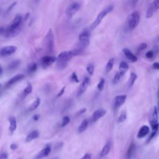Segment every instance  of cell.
<instances>
[{
	"instance_id": "1",
	"label": "cell",
	"mask_w": 159,
	"mask_h": 159,
	"mask_svg": "<svg viewBox=\"0 0 159 159\" xmlns=\"http://www.w3.org/2000/svg\"><path fill=\"white\" fill-rule=\"evenodd\" d=\"M22 21L23 16L20 14H16L11 23L5 28L3 35L7 38L17 35L22 29Z\"/></svg>"
},
{
	"instance_id": "2",
	"label": "cell",
	"mask_w": 159,
	"mask_h": 159,
	"mask_svg": "<svg viewBox=\"0 0 159 159\" xmlns=\"http://www.w3.org/2000/svg\"><path fill=\"white\" fill-rule=\"evenodd\" d=\"M83 53V50L80 48L75 49L70 51L61 52L57 58L58 68L60 70L65 68L67 65V63L73 57L80 55H82Z\"/></svg>"
},
{
	"instance_id": "3",
	"label": "cell",
	"mask_w": 159,
	"mask_h": 159,
	"mask_svg": "<svg viewBox=\"0 0 159 159\" xmlns=\"http://www.w3.org/2000/svg\"><path fill=\"white\" fill-rule=\"evenodd\" d=\"M79 47L80 49H84L90 43V32L88 29L83 30L79 35Z\"/></svg>"
},
{
	"instance_id": "4",
	"label": "cell",
	"mask_w": 159,
	"mask_h": 159,
	"mask_svg": "<svg viewBox=\"0 0 159 159\" xmlns=\"http://www.w3.org/2000/svg\"><path fill=\"white\" fill-rule=\"evenodd\" d=\"M114 9V6L112 5H109L107 6L104 9H103L101 12H99L98 14V15L97 16L96 19L94 20V21L92 23V24L91 25V29H95L102 21V19L109 12H111Z\"/></svg>"
},
{
	"instance_id": "5",
	"label": "cell",
	"mask_w": 159,
	"mask_h": 159,
	"mask_svg": "<svg viewBox=\"0 0 159 159\" xmlns=\"http://www.w3.org/2000/svg\"><path fill=\"white\" fill-rule=\"evenodd\" d=\"M45 46L49 52H52L54 49V35L51 29H50L44 38Z\"/></svg>"
},
{
	"instance_id": "6",
	"label": "cell",
	"mask_w": 159,
	"mask_h": 159,
	"mask_svg": "<svg viewBox=\"0 0 159 159\" xmlns=\"http://www.w3.org/2000/svg\"><path fill=\"white\" fill-rule=\"evenodd\" d=\"M81 7V4L78 2H73L70 4L66 9L65 13L67 18L70 20L76 14Z\"/></svg>"
},
{
	"instance_id": "7",
	"label": "cell",
	"mask_w": 159,
	"mask_h": 159,
	"mask_svg": "<svg viewBox=\"0 0 159 159\" xmlns=\"http://www.w3.org/2000/svg\"><path fill=\"white\" fill-rule=\"evenodd\" d=\"M140 19V13L134 11L130 14L128 18V26L130 30L134 29L139 24Z\"/></svg>"
},
{
	"instance_id": "8",
	"label": "cell",
	"mask_w": 159,
	"mask_h": 159,
	"mask_svg": "<svg viewBox=\"0 0 159 159\" xmlns=\"http://www.w3.org/2000/svg\"><path fill=\"white\" fill-rule=\"evenodd\" d=\"M149 122L152 129V131H158V110L157 106H154L151 114L150 116Z\"/></svg>"
},
{
	"instance_id": "9",
	"label": "cell",
	"mask_w": 159,
	"mask_h": 159,
	"mask_svg": "<svg viewBox=\"0 0 159 159\" xmlns=\"http://www.w3.org/2000/svg\"><path fill=\"white\" fill-rule=\"evenodd\" d=\"M57 61V57L54 56H44L40 59V64L43 68H46Z\"/></svg>"
},
{
	"instance_id": "10",
	"label": "cell",
	"mask_w": 159,
	"mask_h": 159,
	"mask_svg": "<svg viewBox=\"0 0 159 159\" xmlns=\"http://www.w3.org/2000/svg\"><path fill=\"white\" fill-rule=\"evenodd\" d=\"M159 8V1H154L150 3L147 8L146 17L150 18L152 17L153 14L156 12Z\"/></svg>"
},
{
	"instance_id": "11",
	"label": "cell",
	"mask_w": 159,
	"mask_h": 159,
	"mask_svg": "<svg viewBox=\"0 0 159 159\" xmlns=\"http://www.w3.org/2000/svg\"><path fill=\"white\" fill-rule=\"evenodd\" d=\"M17 50V47L14 45L6 46L0 50V55L1 57H7L14 54Z\"/></svg>"
},
{
	"instance_id": "12",
	"label": "cell",
	"mask_w": 159,
	"mask_h": 159,
	"mask_svg": "<svg viewBox=\"0 0 159 159\" xmlns=\"http://www.w3.org/2000/svg\"><path fill=\"white\" fill-rule=\"evenodd\" d=\"M90 83H91V81L89 77L84 78V79L83 80L81 85L80 86L77 91V95L80 96L81 94H82L87 89V88L90 84Z\"/></svg>"
},
{
	"instance_id": "13",
	"label": "cell",
	"mask_w": 159,
	"mask_h": 159,
	"mask_svg": "<svg viewBox=\"0 0 159 159\" xmlns=\"http://www.w3.org/2000/svg\"><path fill=\"white\" fill-rule=\"evenodd\" d=\"M127 96L125 94L117 95L114 98V108L116 109L121 107L125 102Z\"/></svg>"
},
{
	"instance_id": "14",
	"label": "cell",
	"mask_w": 159,
	"mask_h": 159,
	"mask_svg": "<svg viewBox=\"0 0 159 159\" xmlns=\"http://www.w3.org/2000/svg\"><path fill=\"white\" fill-rule=\"evenodd\" d=\"M123 53L126 58L131 63H134L137 61V57L129 48H125L122 50Z\"/></svg>"
},
{
	"instance_id": "15",
	"label": "cell",
	"mask_w": 159,
	"mask_h": 159,
	"mask_svg": "<svg viewBox=\"0 0 159 159\" xmlns=\"http://www.w3.org/2000/svg\"><path fill=\"white\" fill-rule=\"evenodd\" d=\"M25 78V75L24 74H17L16 75H15L14 76H13L12 78H11V79L9 80V81L6 83L5 86L6 87H9L12 86V84H15L16 83L22 80V79H24Z\"/></svg>"
},
{
	"instance_id": "16",
	"label": "cell",
	"mask_w": 159,
	"mask_h": 159,
	"mask_svg": "<svg viewBox=\"0 0 159 159\" xmlns=\"http://www.w3.org/2000/svg\"><path fill=\"white\" fill-rule=\"evenodd\" d=\"M106 114V109H102V108L97 109L93 114V116H92L93 121V122L97 121L98 119H99L100 118L104 116Z\"/></svg>"
},
{
	"instance_id": "17",
	"label": "cell",
	"mask_w": 159,
	"mask_h": 159,
	"mask_svg": "<svg viewBox=\"0 0 159 159\" xmlns=\"http://www.w3.org/2000/svg\"><path fill=\"white\" fill-rule=\"evenodd\" d=\"M51 151V147L49 145L46 146L45 148H43L42 150H41L38 154L35 156V159H42L44 157H47Z\"/></svg>"
},
{
	"instance_id": "18",
	"label": "cell",
	"mask_w": 159,
	"mask_h": 159,
	"mask_svg": "<svg viewBox=\"0 0 159 159\" xmlns=\"http://www.w3.org/2000/svg\"><path fill=\"white\" fill-rule=\"evenodd\" d=\"M9 134L12 135L17 128V122H16V117L14 116L10 117L9 118Z\"/></svg>"
},
{
	"instance_id": "19",
	"label": "cell",
	"mask_w": 159,
	"mask_h": 159,
	"mask_svg": "<svg viewBox=\"0 0 159 159\" xmlns=\"http://www.w3.org/2000/svg\"><path fill=\"white\" fill-rule=\"evenodd\" d=\"M150 132V128L148 125H144L143 126L141 127V128L139 129L137 135V137L138 139H142L144 137H145L147 134H148Z\"/></svg>"
},
{
	"instance_id": "20",
	"label": "cell",
	"mask_w": 159,
	"mask_h": 159,
	"mask_svg": "<svg viewBox=\"0 0 159 159\" xmlns=\"http://www.w3.org/2000/svg\"><path fill=\"white\" fill-rule=\"evenodd\" d=\"M129 65L127 64V62L124 61H122L120 64H119V73H120V75L123 76L125 73L127 71V70H129Z\"/></svg>"
},
{
	"instance_id": "21",
	"label": "cell",
	"mask_w": 159,
	"mask_h": 159,
	"mask_svg": "<svg viewBox=\"0 0 159 159\" xmlns=\"http://www.w3.org/2000/svg\"><path fill=\"white\" fill-rule=\"evenodd\" d=\"M39 132L37 130H34L33 131H32L31 132H30L27 135V137H25V142H31L32 140L38 138L39 137Z\"/></svg>"
},
{
	"instance_id": "22",
	"label": "cell",
	"mask_w": 159,
	"mask_h": 159,
	"mask_svg": "<svg viewBox=\"0 0 159 159\" xmlns=\"http://www.w3.org/2000/svg\"><path fill=\"white\" fill-rule=\"evenodd\" d=\"M111 142L110 140H109L106 142V143L102 147V149L100 153L101 157H104L106 156L109 153V152L111 150Z\"/></svg>"
},
{
	"instance_id": "23",
	"label": "cell",
	"mask_w": 159,
	"mask_h": 159,
	"mask_svg": "<svg viewBox=\"0 0 159 159\" xmlns=\"http://www.w3.org/2000/svg\"><path fill=\"white\" fill-rule=\"evenodd\" d=\"M135 145L134 142H131V143L130 144L127 151V153H126V159H130L131 157H132L134 151H135Z\"/></svg>"
},
{
	"instance_id": "24",
	"label": "cell",
	"mask_w": 159,
	"mask_h": 159,
	"mask_svg": "<svg viewBox=\"0 0 159 159\" xmlns=\"http://www.w3.org/2000/svg\"><path fill=\"white\" fill-rule=\"evenodd\" d=\"M88 125V119H85L81 122V123L79 125V127L78 128V132L80 134L83 132L84 130H86Z\"/></svg>"
},
{
	"instance_id": "25",
	"label": "cell",
	"mask_w": 159,
	"mask_h": 159,
	"mask_svg": "<svg viewBox=\"0 0 159 159\" xmlns=\"http://www.w3.org/2000/svg\"><path fill=\"white\" fill-rule=\"evenodd\" d=\"M40 102H41L40 99L39 98H37L35 99V101L29 106V107L28 109L29 111H34L35 109H36L40 104Z\"/></svg>"
},
{
	"instance_id": "26",
	"label": "cell",
	"mask_w": 159,
	"mask_h": 159,
	"mask_svg": "<svg viewBox=\"0 0 159 159\" xmlns=\"http://www.w3.org/2000/svg\"><path fill=\"white\" fill-rule=\"evenodd\" d=\"M32 91V86L30 83H28L26 87L24 89L22 92V96L23 98H25L26 96H27L29 94L31 93Z\"/></svg>"
},
{
	"instance_id": "27",
	"label": "cell",
	"mask_w": 159,
	"mask_h": 159,
	"mask_svg": "<svg viewBox=\"0 0 159 159\" xmlns=\"http://www.w3.org/2000/svg\"><path fill=\"white\" fill-rule=\"evenodd\" d=\"M114 63V58H111L108 60V61L106 63V71L107 73H109V71H111L112 70V69L113 68Z\"/></svg>"
},
{
	"instance_id": "28",
	"label": "cell",
	"mask_w": 159,
	"mask_h": 159,
	"mask_svg": "<svg viewBox=\"0 0 159 159\" xmlns=\"http://www.w3.org/2000/svg\"><path fill=\"white\" fill-rule=\"evenodd\" d=\"M137 78V75L134 73V72H131L130 75V78H129V86L131 87L134 85V83L135 82Z\"/></svg>"
},
{
	"instance_id": "29",
	"label": "cell",
	"mask_w": 159,
	"mask_h": 159,
	"mask_svg": "<svg viewBox=\"0 0 159 159\" xmlns=\"http://www.w3.org/2000/svg\"><path fill=\"white\" fill-rule=\"evenodd\" d=\"M37 69V65L35 63H31L28 65L27 70L29 73H32L35 72Z\"/></svg>"
},
{
	"instance_id": "30",
	"label": "cell",
	"mask_w": 159,
	"mask_h": 159,
	"mask_svg": "<svg viewBox=\"0 0 159 159\" xmlns=\"http://www.w3.org/2000/svg\"><path fill=\"white\" fill-rule=\"evenodd\" d=\"M126 119H127V112H126L125 111H122L120 112V116L118 117L117 122L118 123L123 122H124L126 120Z\"/></svg>"
},
{
	"instance_id": "31",
	"label": "cell",
	"mask_w": 159,
	"mask_h": 159,
	"mask_svg": "<svg viewBox=\"0 0 159 159\" xmlns=\"http://www.w3.org/2000/svg\"><path fill=\"white\" fill-rule=\"evenodd\" d=\"M19 65H20V61L18 60H14V61H12L11 63L9 64L8 68L9 70H14L17 67H18Z\"/></svg>"
},
{
	"instance_id": "32",
	"label": "cell",
	"mask_w": 159,
	"mask_h": 159,
	"mask_svg": "<svg viewBox=\"0 0 159 159\" xmlns=\"http://www.w3.org/2000/svg\"><path fill=\"white\" fill-rule=\"evenodd\" d=\"M122 77V76L120 75V73H119V72H117V73H116L115 76H114V78H113V80H112V83H113L114 84H117V83L119 81V80H120V78H121Z\"/></svg>"
},
{
	"instance_id": "33",
	"label": "cell",
	"mask_w": 159,
	"mask_h": 159,
	"mask_svg": "<svg viewBox=\"0 0 159 159\" xmlns=\"http://www.w3.org/2000/svg\"><path fill=\"white\" fill-rule=\"evenodd\" d=\"M94 64L91 63H89L86 67V70H87V71L88 73L90 75H92L93 72H94Z\"/></svg>"
},
{
	"instance_id": "34",
	"label": "cell",
	"mask_w": 159,
	"mask_h": 159,
	"mask_svg": "<svg viewBox=\"0 0 159 159\" xmlns=\"http://www.w3.org/2000/svg\"><path fill=\"white\" fill-rule=\"evenodd\" d=\"M70 121V119L68 116H64L62 119V122H61V127H65L66 126Z\"/></svg>"
},
{
	"instance_id": "35",
	"label": "cell",
	"mask_w": 159,
	"mask_h": 159,
	"mask_svg": "<svg viewBox=\"0 0 159 159\" xmlns=\"http://www.w3.org/2000/svg\"><path fill=\"white\" fill-rule=\"evenodd\" d=\"M104 83H105L104 80L103 78L101 79L100 81L98 83V85H97V88H98V89L99 91H101L103 90L104 86Z\"/></svg>"
},
{
	"instance_id": "36",
	"label": "cell",
	"mask_w": 159,
	"mask_h": 159,
	"mask_svg": "<svg viewBox=\"0 0 159 159\" xmlns=\"http://www.w3.org/2000/svg\"><path fill=\"white\" fill-rule=\"evenodd\" d=\"M147 47V43H140V44L139 45V47H138V48H137V52H140L143 51V50L146 49Z\"/></svg>"
},
{
	"instance_id": "37",
	"label": "cell",
	"mask_w": 159,
	"mask_h": 159,
	"mask_svg": "<svg viewBox=\"0 0 159 159\" xmlns=\"http://www.w3.org/2000/svg\"><path fill=\"white\" fill-rule=\"evenodd\" d=\"M154 54H155V50H154V51H153V50H149V51H148V52L145 53V57H146V58L150 59V58H152L153 57Z\"/></svg>"
},
{
	"instance_id": "38",
	"label": "cell",
	"mask_w": 159,
	"mask_h": 159,
	"mask_svg": "<svg viewBox=\"0 0 159 159\" xmlns=\"http://www.w3.org/2000/svg\"><path fill=\"white\" fill-rule=\"evenodd\" d=\"M71 81H73V82H75V83H78L79 82L78 78L75 72H73V73L71 74Z\"/></svg>"
},
{
	"instance_id": "39",
	"label": "cell",
	"mask_w": 159,
	"mask_h": 159,
	"mask_svg": "<svg viewBox=\"0 0 159 159\" xmlns=\"http://www.w3.org/2000/svg\"><path fill=\"white\" fill-rule=\"evenodd\" d=\"M91 158H92L91 154L89 153H87L81 159H91Z\"/></svg>"
},
{
	"instance_id": "40",
	"label": "cell",
	"mask_w": 159,
	"mask_h": 159,
	"mask_svg": "<svg viewBox=\"0 0 159 159\" xmlns=\"http://www.w3.org/2000/svg\"><path fill=\"white\" fill-rule=\"evenodd\" d=\"M7 153L6 152H3L0 154V159H7Z\"/></svg>"
},
{
	"instance_id": "41",
	"label": "cell",
	"mask_w": 159,
	"mask_h": 159,
	"mask_svg": "<svg viewBox=\"0 0 159 159\" xmlns=\"http://www.w3.org/2000/svg\"><path fill=\"white\" fill-rule=\"evenodd\" d=\"M65 86H63L61 89V90L60 91V92L57 94V97H60V96H62L63 94V93H64V92H65Z\"/></svg>"
},
{
	"instance_id": "42",
	"label": "cell",
	"mask_w": 159,
	"mask_h": 159,
	"mask_svg": "<svg viewBox=\"0 0 159 159\" xmlns=\"http://www.w3.org/2000/svg\"><path fill=\"white\" fill-rule=\"evenodd\" d=\"M17 4V2H12L9 6V7L7 8V12H9L10 11H11L12 10V9L16 6V4Z\"/></svg>"
},
{
	"instance_id": "43",
	"label": "cell",
	"mask_w": 159,
	"mask_h": 159,
	"mask_svg": "<svg viewBox=\"0 0 159 159\" xmlns=\"http://www.w3.org/2000/svg\"><path fill=\"white\" fill-rule=\"evenodd\" d=\"M10 148L12 150H16L18 148V145L17 144H16V143H12L10 145Z\"/></svg>"
},
{
	"instance_id": "44",
	"label": "cell",
	"mask_w": 159,
	"mask_h": 159,
	"mask_svg": "<svg viewBox=\"0 0 159 159\" xmlns=\"http://www.w3.org/2000/svg\"><path fill=\"white\" fill-rule=\"evenodd\" d=\"M86 111V108H85V107L82 108V109H80V111L78 112V114H82L84 113Z\"/></svg>"
},
{
	"instance_id": "45",
	"label": "cell",
	"mask_w": 159,
	"mask_h": 159,
	"mask_svg": "<svg viewBox=\"0 0 159 159\" xmlns=\"http://www.w3.org/2000/svg\"><path fill=\"white\" fill-rule=\"evenodd\" d=\"M153 67L155 69V70H158L159 69V63L158 62H155L153 64Z\"/></svg>"
},
{
	"instance_id": "46",
	"label": "cell",
	"mask_w": 159,
	"mask_h": 159,
	"mask_svg": "<svg viewBox=\"0 0 159 159\" xmlns=\"http://www.w3.org/2000/svg\"><path fill=\"white\" fill-rule=\"evenodd\" d=\"M29 16H30V13H29V12L25 13V15H24V17H23V20H27V19L29 17Z\"/></svg>"
},
{
	"instance_id": "47",
	"label": "cell",
	"mask_w": 159,
	"mask_h": 159,
	"mask_svg": "<svg viewBox=\"0 0 159 159\" xmlns=\"http://www.w3.org/2000/svg\"><path fill=\"white\" fill-rule=\"evenodd\" d=\"M4 30H5L4 27H0V35H3V34L4 32Z\"/></svg>"
},
{
	"instance_id": "48",
	"label": "cell",
	"mask_w": 159,
	"mask_h": 159,
	"mask_svg": "<svg viewBox=\"0 0 159 159\" xmlns=\"http://www.w3.org/2000/svg\"><path fill=\"white\" fill-rule=\"evenodd\" d=\"M33 119L34 120H38V119H39V115L38 114H35L34 116H33Z\"/></svg>"
},
{
	"instance_id": "49",
	"label": "cell",
	"mask_w": 159,
	"mask_h": 159,
	"mask_svg": "<svg viewBox=\"0 0 159 159\" xmlns=\"http://www.w3.org/2000/svg\"><path fill=\"white\" fill-rule=\"evenodd\" d=\"M2 73V68L1 67V66L0 65V75Z\"/></svg>"
},
{
	"instance_id": "50",
	"label": "cell",
	"mask_w": 159,
	"mask_h": 159,
	"mask_svg": "<svg viewBox=\"0 0 159 159\" xmlns=\"http://www.w3.org/2000/svg\"><path fill=\"white\" fill-rule=\"evenodd\" d=\"M1 83H0V88H1Z\"/></svg>"
},
{
	"instance_id": "51",
	"label": "cell",
	"mask_w": 159,
	"mask_h": 159,
	"mask_svg": "<svg viewBox=\"0 0 159 159\" xmlns=\"http://www.w3.org/2000/svg\"><path fill=\"white\" fill-rule=\"evenodd\" d=\"M18 159H21V158H18Z\"/></svg>"
}]
</instances>
